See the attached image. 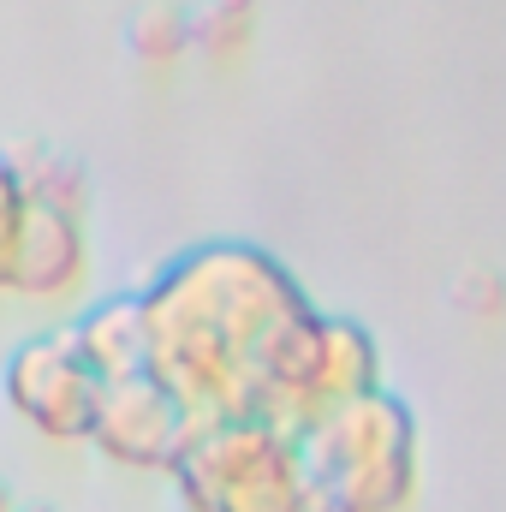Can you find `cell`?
<instances>
[{
  "mask_svg": "<svg viewBox=\"0 0 506 512\" xmlns=\"http://www.w3.org/2000/svg\"><path fill=\"white\" fill-rule=\"evenodd\" d=\"M0 393L36 435H48V441H90L102 382L78 358L72 334L48 328V334H30V340L12 346V358L0 370Z\"/></svg>",
  "mask_w": 506,
  "mask_h": 512,
  "instance_id": "4",
  "label": "cell"
},
{
  "mask_svg": "<svg viewBox=\"0 0 506 512\" xmlns=\"http://www.w3.org/2000/svg\"><path fill=\"white\" fill-rule=\"evenodd\" d=\"M298 447L316 512H405L417 495V417L393 387L310 411Z\"/></svg>",
  "mask_w": 506,
  "mask_h": 512,
  "instance_id": "2",
  "label": "cell"
},
{
  "mask_svg": "<svg viewBox=\"0 0 506 512\" xmlns=\"http://www.w3.org/2000/svg\"><path fill=\"white\" fill-rule=\"evenodd\" d=\"M12 512H54L48 501H30V507H12Z\"/></svg>",
  "mask_w": 506,
  "mask_h": 512,
  "instance_id": "13",
  "label": "cell"
},
{
  "mask_svg": "<svg viewBox=\"0 0 506 512\" xmlns=\"http://www.w3.org/2000/svg\"><path fill=\"white\" fill-rule=\"evenodd\" d=\"M66 334H72L78 358L90 364V376H96L102 387L149 370V328H143L137 292H114V298L84 304V310L66 322Z\"/></svg>",
  "mask_w": 506,
  "mask_h": 512,
  "instance_id": "7",
  "label": "cell"
},
{
  "mask_svg": "<svg viewBox=\"0 0 506 512\" xmlns=\"http://www.w3.org/2000/svg\"><path fill=\"white\" fill-rule=\"evenodd\" d=\"M459 298H465V310H483V316L506 310V286L495 274H465V280H459Z\"/></svg>",
  "mask_w": 506,
  "mask_h": 512,
  "instance_id": "12",
  "label": "cell"
},
{
  "mask_svg": "<svg viewBox=\"0 0 506 512\" xmlns=\"http://www.w3.org/2000/svg\"><path fill=\"white\" fill-rule=\"evenodd\" d=\"M173 483L191 512H316L298 423L280 417H215L197 423Z\"/></svg>",
  "mask_w": 506,
  "mask_h": 512,
  "instance_id": "3",
  "label": "cell"
},
{
  "mask_svg": "<svg viewBox=\"0 0 506 512\" xmlns=\"http://www.w3.org/2000/svg\"><path fill=\"white\" fill-rule=\"evenodd\" d=\"M24 209H30V197H24V185H18L6 149H0V292H6V274H12V245H18Z\"/></svg>",
  "mask_w": 506,
  "mask_h": 512,
  "instance_id": "11",
  "label": "cell"
},
{
  "mask_svg": "<svg viewBox=\"0 0 506 512\" xmlns=\"http://www.w3.org/2000/svg\"><path fill=\"white\" fill-rule=\"evenodd\" d=\"M191 18V48L209 54V60H233L245 42H251V24H256V0H203Z\"/></svg>",
  "mask_w": 506,
  "mask_h": 512,
  "instance_id": "9",
  "label": "cell"
},
{
  "mask_svg": "<svg viewBox=\"0 0 506 512\" xmlns=\"http://www.w3.org/2000/svg\"><path fill=\"white\" fill-rule=\"evenodd\" d=\"M191 411L155 382L149 370L126 376V382H108L96 399V453L126 465V471H173L185 441H191Z\"/></svg>",
  "mask_w": 506,
  "mask_h": 512,
  "instance_id": "5",
  "label": "cell"
},
{
  "mask_svg": "<svg viewBox=\"0 0 506 512\" xmlns=\"http://www.w3.org/2000/svg\"><path fill=\"white\" fill-rule=\"evenodd\" d=\"M137 304L149 328V376L191 411V423H304L322 405L381 387L376 334L316 310L292 268L251 239L179 251L149 274Z\"/></svg>",
  "mask_w": 506,
  "mask_h": 512,
  "instance_id": "1",
  "label": "cell"
},
{
  "mask_svg": "<svg viewBox=\"0 0 506 512\" xmlns=\"http://www.w3.org/2000/svg\"><path fill=\"white\" fill-rule=\"evenodd\" d=\"M84 268H90L84 215L54 209V203H30L24 227H18V245H12L6 292H18V298H66V292H78Z\"/></svg>",
  "mask_w": 506,
  "mask_h": 512,
  "instance_id": "6",
  "label": "cell"
},
{
  "mask_svg": "<svg viewBox=\"0 0 506 512\" xmlns=\"http://www.w3.org/2000/svg\"><path fill=\"white\" fill-rule=\"evenodd\" d=\"M0 512H12V489L6 483H0Z\"/></svg>",
  "mask_w": 506,
  "mask_h": 512,
  "instance_id": "14",
  "label": "cell"
},
{
  "mask_svg": "<svg viewBox=\"0 0 506 512\" xmlns=\"http://www.w3.org/2000/svg\"><path fill=\"white\" fill-rule=\"evenodd\" d=\"M6 161H12V173H18V185H24L30 203H54V209L84 215V203H90V173H84V161H72V155H60V149H48V143H12Z\"/></svg>",
  "mask_w": 506,
  "mask_h": 512,
  "instance_id": "8",
  "label": "cell"
},
{
  "mask_svg": "<svg viewBox=\"0 0 506 512\" xmlns=\"http://www.w3.org/2000/svg\"><path fill=\"white\" fill-rule=\"evenodd\" d=\"M126 48L143 66H173L191 48V18L179 6H143L126 24Z\"/></svg>",
  "mask_w": 506,
  "mask_h": 512,
  "instance_id": "10",
  "label": "cell"
}]
</instances>
